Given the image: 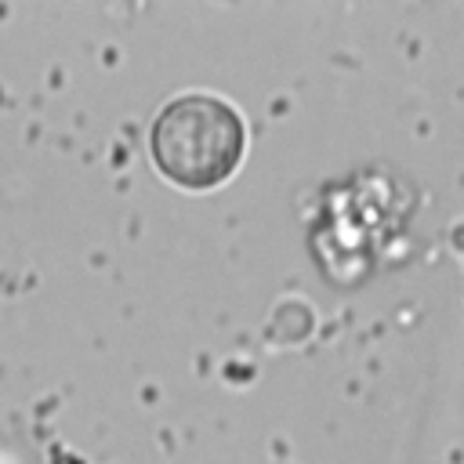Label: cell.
I'll return each mask as SVG.
<instances>
[{
	"mask_svg": "<svg viewBox=\"0 0 464 464\" xmlns=\"http://www.w3.org/2000/svg\"><path fill=\"white\" fill-rule=\"evenodd\" d=\"M152 163L181 188H214L239 167L246 152L243 116L214 94L170 98L149 130Z\"/></svg>",
	"mask_w": 464,
	"mask_h": 464,
	"instance_id": "1",
	"label": "cell"
}]
</instances>
